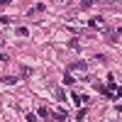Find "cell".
Returning <instances> with one entry per match:
<instances>
[{"instance_id":"obj_9","label":"cell","mask_w":122,"mask_h":122,"mask_svg":"<svg viewBox=\"0 0 122 122\" xmlns=\"http://www.w3.org/2000/svg\"><path fill=\"white\" fill-rule=\"evenodd\" d=\"M0 61L5 64V61H10V56H7V54H0Z\"/></svg>"},{"instance_id":"obj_7","label":"cell","mask_w":122,"mask_h":122,"mask_svg":"<svg viewBox=\"0 0 122 122\" xmlns=\"http://www.w3.org/2000/svg\"><path fill=\"white\" fill-rule=\"evenodd\" d=\"M54 95H56V100H64V93H61V88H54Z\"/></svg>"},{"instance_id":"obj_1","label":"cell","mask_w":122,"mask_h":122,"mask_svg":"<svg viewBox=\"0 0 122 122\" xmlns=\"http://www.w3.org/2000/svg\"><path fill=\"white\" fill-rule=\"evenodd\" d=\"M66 78H71V81H88V64L76 61L73 66L66 68Z\"/></svg>"},{"instance_id":"obj_8","label":"cell","mask_w":122,"mask_h":122,"mask_svg":"<svg viewBox=\"0 0 122 122\" xmlns=\"http://www.w3.org/2000/svg\"><path fill=\"white\" fill-rule=\"evenodd\" d=\"M27 122H37V117H34V112H29V115H27Z\"/></svg>"},{"instance_id":"obj_3","label":"cell","mask_w":122,"mask_h":122,"mask_svg":"<svg viewBox=\"0 0 122 122\" xmlns=\"http://www.w3.org/2000/svg\"><path fill=\"white\" fill-rule=\"evenodd\" d=\"M107 42H110V44H120V29H115V32L107 34Z\"/></svg>"},{"instance_id":"obj_10","label":"cell","mask_w":122,"mask_h":122,"mask_svg":"<svg viewBox=\"0 0 122 122\" xmlns=\"http://www.w3.org/2000/svg\"><path fill=\"white\" fill-rule=\"evenodd\" d=\"M7 3H10V0H0V5H7Z\"/></svg>"},{"instance_id":"obj_4","label":"cell","mask_w":122,"mask_h":122,"mask_svg":"<svg viewBox=\"0 0 122 122\" xmlns=\"http://www.w3.org/2000/svg\"><path fill=\"white\" fill-rule=\"evenodd\" d=\"M3 83H7V86H12V83H17V78H15V76H5V78H3Z\"/></svg>"},{"instance_id":"obj_5","label":"cell","mask_w":122,"mask_h":122,"mask_svg":"<svg viewBox=\"0 0 122 122\" xmlns=\"http://www.w3.org/2000/svg\"><path fill=\"white\" fill-rule=\"evenodd\" d=\"M37 115H42V117H49L51 112H49V107H39V110H37Z\"/></svg>"},{"instance_id":"obj_2","label":"cell","mask_w":122,"mask_h":122,"mask_svg":"<svg viewBox=\"0 0 122 122\" xmlns=\"http://www.w3.org/2000/svg\"><path fill=\"white\" fill-rule=\"evenodd\" d=\"M88 25L93 27V29H107V20L105 17H90Z\"/></svg>"},{"instance_id":"obj_6","label":"cell","mask_w":122,"mask_h":122,"mask_svg":"<svg viewBox=\"0 0 122 122\" xmlns=\"http://www.w3.org/2000/svg\"><path fill=\"white\" fill-rule=\"evenodd\" d=\"M17 34H20V37H27L29 32H27V27H17Z\"/></svg>"},{"instance_id":"obj_11","label":"cell","mask_w":122,"mask_h":122,"mask_svg":"<svg viewBox=\"0 0 122 122\" xmlns=\"http://www.w3.org/2000/svg\"><path fill=\"white\" fill-rule=\"evenodd\" d=\"M0 46H3V39H0Z\"/></svg>"}]
</instances>
